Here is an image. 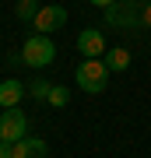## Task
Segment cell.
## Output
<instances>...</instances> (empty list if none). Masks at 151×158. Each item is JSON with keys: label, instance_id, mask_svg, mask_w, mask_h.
Instances as JSON below:
<instances>
[{"label": "cell", "instance_id": "cell-5", "mask_svg": "<svg viewBox=\"0 0 151 158\" xmlns=\"http://www.w3.org/2000/svg\"><path fill=\"white\" fill-rule=\"evenodd\" d=\"M78 53H84V60H102L106 56V35L99 28H84L78 35Z\"/></svg>", "mask_w": 151, "mask_h": 158}, {"label": "cell", "instance_id": "cell-3", "mask_svg": "<svg viewBox=\"0 0 151 158\" xmlns=\"http://www.w3.org/2000/svg\"><path fill=\"white\" fill-rule=\"evenodd\" d=\"M25 130H28V119H25V113L21 109H4L0 113V141H7V144H18L25 137Z\"/></svg>", "mask_w": 151, "mask_h": 158}, {"label": "cell", "instance_id": "cell-10", "mask_svg": "<svg viewBox=\"0 0 151 158\" xmlns=\"http://www.w3.org/2000/svg\"><path fill=\"white\" fill-rule=\"evenodd\" d=\"M46 102H49V106H56V109H63V106L70 102V91H67V85H53V91H49V98H46Z\"/></svg>", "mask_w": 151, "mask_h": 158}, {"label": "cell", "instance_id": "cell-11", "mask_svg": "<svg viewBox=\"0 0 151 158\" xmlns=\"http://www.w3.org/2000/svg\"><path fill=\"white\" fill-rule=\"evenodd\" d=\"M49 91H53V85H49V81H32V85H28V95H32V98H49Z\"/></svg>", "mask_w": 151, "mask_h": 158}, {"label": "cell", "instance_id": "cell-13", "mask_svg": "<svg viewBox=\"0 0 151 158\" xmlns=\"http://www.w3.org/2000/svg\"><path fill=\"white\" fill-rule=\"evenodd\" d=\"M14 155V144H7V141H0V158H11Z\"/></svg>", "mask_w": 151, "mask_h": 158}, {"label": "cell", "instance_id": "cell-12", "mask_svg": "<svg viewBox=\"0 0 151 158\" xmlns=\"http://www.w3.org/2000/svg\"><path fill=\"white\" fill-rule=\"evenodd\" d=\"M35 14H39V4H35V0H18V18H25V21H32Z\"/></svg>", "mask_w": 151, "mask_h": 158}, {"label": "cell", "instance_id": "cell-1", "mask_svg": "<svg viewBox=\"0 0 151 158\" xmlns=\"http://www.w3.org/2000/svg\"><path fill=\"white\" fill-rule=\"evenodd\" d=\"M109 74L112 70L106 67V60H81L78 70H74V81H78L81 91L99 95V91H106V85H109Z\"/></svg>", "mask_w": 151, "mask_h": 158}, {"label": "cell", "instance_id": "cell-14", "mask_svg": "<svg viewBox=\"0 0 151 158\" xmlns=\"http://www.w3.org/2000/svg\"><path fill=\"white\" fill-rule=\"evenodd\" d=\"M91 4H95V7H102V11H106V7H112V4H116V0H91Z\"/></svg>", "mask_w": 151, "mask_h": 158}, {"label": "cell", "instance_id": "cell-4", "mask_svg": "<svg viewBox=\"0 0 151 158\" xmlns=\"http://www.w3.org/2000/svg\"><path fill=\"white\" fill-rule=\"evenodd\" d=\"M32 25H35L39 35H49V32H56V28L67 25V11H63L60 4H46V7H39V14L32 18Z\"/></svg>", "mask_w": 151, "mask_h": 158}, {"label": "cell", "instance_id": "cell-16", "mask_svg": "<svg viewBox=\"0 0 151 158\" xmlns=\"http://www.w3.org/2000/svg\"><path fill=\"white\" fill-rule=\"evenodd\" d=\"M130 4H141V0H130Z\"/></svg>", "mask_w": 151, "mask_h": 158}, {"label": "cell", "instance_id": "cell-6", "mask_svg": "<svg viewBox=\"0 0 151 158\" xmlns=\"http://www.w3.org/2000/svg\"><path fill=\"white\" fill-rule=\"evenodd\" d=\"M11 158H49V148H46L42 137H21V141L14 144Z\"/></svg>", "mask_w": 151, "mask_h": 158}, {"label": "cell", "instance_id": "cell-7", "mask_svg": "<svg viewBox=\"0 0 151 158\" xmlns=\"http://www.w3.org/2000/svg\"><path fill=\"white\" fill-rule=\"evenodd\" d=\"M106 18H109L112 25H116V28H134V25L141 21V14L134 11V7H130V0H127V7H120V4L106 7Z\"/></svg>", "mask_w": 151, "mask_h": 158}, {"label": "cell", "instance_id": "cell-9", "mask_svg": "<svg viewBox=\"0 0 151 158\" xmlns=\"http://www.w3.org/2000/svg\"><path fill=\"white\" fill-rule=\"evenodd\" d=\"M102 60H106L109 70H127V67H130V53L123 49V46H120V49H106V56H102Z\"/></svg>", "mask_w": 151, "mask_h": 158}, {"label": "cell", "instance_id": "cell-8", "mask_svg": "<svg viewBox=\"0 0 151 158\" xmlns=\"http://www.w3.org/2000/svg\"><path fill=\"white\" fill-rule=\"evenodd\" d=\"M25 85H21V81H0V106H4V109H14L18 106V102H21V95H25Z\"/></svg>", "mask_w": 151, "mask_h": 158}, {"label": "cell", "instance_id": "cell-2", "mask_svg": "<svg viewBox=\"0 0 151 158\" xmlns=\"http://www.w3.org/2000/svg\"><path fill=\"white\" fill-rule=\"evenodd\" d=\"M21 56H25V67H49V63L56 60V46L49 42V35H39L35 32L32 39H28L25 46H21Z\"/></svg>", "mask_w": 151, "mask_h": 158}, {"label": "cell", "instance_id": "cell-15", "mask_svg": "<svg viewBox=\"0 0 151 158\" xmlns=\"http://www.w3.org/2000/svg\"><path fill=\"white\" fill-rule=\"evenodd\" d=\"M141 21H148V25H151V7H148V11H144V18H141Z\"/></svg>", "mask_w": 151, "mask_h": 158}]
</instances>
